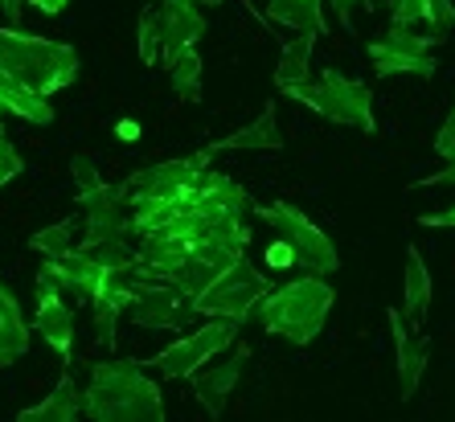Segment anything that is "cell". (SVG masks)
<instances>
[{
  "label": "cell",
  "mask_w": 455,
  "mask_h": 422,
  "mask_svg": "<svg viewBox=\"0 0 455 422\" xmlns=\"http://www.w3.org/2000/svg\"><path fill=\"white\" fill-rule=\"evenodd\" d=\"M25 172V160H21V152L12 148L9 139L0 136V189H4V185H9L12 177H21Z\"/></svg>",
  "instance_id": "33"
},
{
  "label": "cell",
  "mask_w": 455,
  "mask_h": 422,
  "mask_svg": "<svg viewBox=\"0 0 455 422\" xmlns=\"http://www.w3.org/2000/svg\"><path fill=\"white\" fill-rule=\"evenodd\" d=\"M267 267H271V271H287V267H296V254H291V246L275 238V243L267 246Z\"/></svg>",
  "instance_id": "35"
},
{
  "label": "cell",
  "mask_w": 455,
  "mask_h": 422,
  "mask_svg": "<svg viewBox=\"0 0 455 422\" xmlns=\"http://www.w3.org/2000/svg\"><path fill=\"white\" fill-rule=\"evenodd\" d=\"M83 414L91 422H160L164 398L140 361H99L83 390Z\"/></svg>",
  "instance_id": "1"
},
{
  "label": "cell",
  "mask_w": 455,
  "mask_h": 422,
  "mask_svg": "<svg viewBox=\"0 0 455 422\" xmlns=\"http://www.w3.org/2000/svg\"><path fill=\"white\" fill-rule=\"evenodd\" d=\"M127 307H132V296L124 291V283H103L95 296H91V316H95V332H99V345L103 348L116 345V324Z\"/></svg>",
  "instance_id": "22"
},
{
  "label": "cell",
  "mask_w": 455,
  "mask_h": 422,
  "mask_svg": "<svg viewBox=\"0 0 455 422\" xmlns=\"http://www.w3.org/2000/svg\"><path fill=\"white\" fill-rule=\"evenodd\" d=\"M329 4L345 29H353V9H373V0H329Z\"/></svg>",
  "instance_id": "36"
},
{
  "label": "cell",
  "mask_w": 455,
  "mask_h": 422,
  "mask_svg": "<svg viewBox=\"0 0 455 422\" xmlns=\"http://www.w3.org/2000/svg\"><path fill=\"white\" fill-rule=\"evenodd\" d=\"M75 205L86 218V234L78 246L124 243L127 234H136V226H132V189H127V180L103 185V189L86 193V197H75Z\"/></svg>",
  "instance_id": "9"
},
{
  "label": "cell",
  "mask_w": 455,
  "mask_h": 422,
  "mask_svg": "<svg viewBox=\"0 0 455 422\" xmlns=\"http://www.w3.org/2000/svg\"><path fill=\"white\" fill-rule=\"evenodd\" d=\"M70 172H75V197H86V193H95V189H103L107 185L103 172H99V160L91 156V152H75Z\"/></svg>",
  "instance_id": "30"
},
{
  "label": "cell",
  "mask_w": 455,
  "mask_h": 422,
  "mask_svg": "<svg viewBox=\"0 0 455 422\" xmlns=\"http://www.w3.org/2000/svg\"><path fill=\"white\" fill-rule=\"evenodd\" d=\"M189 201L197 205V210H205V213H251V193H246L238 180L226 177V172H218V169L202 172V180L193 185Z\"/></svg>",
  "instance_id": "17"
},
{
  "label": "cell",
  "mask_w": 455,
  "mask_h": 422,
  "mask_svg": "<svg viewBox=\"0 0 455 422\" xmlns=\"http://www.w3.org/2000/svg\"><path fill=\"white\" fill-rule=\"evenodd\" d=\"M75 234H78V226H75V218H66V222H53V226H45V230H37L29 238V246L37 254H62V251H70L75 246Z\"/></svg>",
  "instance_id": "28"
},
{
  "label": "cell",
  "mask_w": 455,
  "mask_h": 422,
  "mask_svg": "<svg viewBox=\"0 0 455 422\" xmlns=\"http://www.w3.org/2000/svg\"><path fill=\"white\" fill-rule=\"evenodd\" d=\"M29 353V324L12 296V287L0 279V365H12Z\"/></svg>",
  "instance_id": "20"
},
{
  "label": "cell",
  "mask_w": 455,
  "mask_h": 422,
  "mask_svg": "<svg viewBox=\"0 0 455 422\" xmlns=\"http://www.w3.org/2000/svg\"><path fill=\"white\" fill-rule=\"evenodd\" d=\"M0 111H12V115L29 119V123H53V107L45 103V95H33L29 86H21L17 78L0 66Z\"/></svg>",
  "instance_id": "21"
},
{
  "label": "cell",
  "mask_w": 455,
  "mask_h": 422,
  "mask_svg": "<svg viewBox=\"0 0 455 422\" xmlns=\"http://www.w3.org/2000/svg\"><path fill=\"white\" fill-rule=\"evenodd\" d=\"M222 271H230V267H222V263H213V259H205V254H193L189 251V259H185V263L169 275V283L177 287V291H185L189 299H197L202 291H210L213 279H218Z\"/></svg>",
  "instance_id": "26"
},
{
  "label": "cell",
  "mask_w": 455,
  "mask_h": 422,
  "mask_svg": "<svg viewBox=\"0 0 455 422\" xmlns=\"http://www.w3.org/2000/svg\"><path fill=\"white\" fill-rule=\"evenodd\" d=\"M17 418L21 422H75V418H83V390H78V381L70 378V370L58 378L50 398H42L37 406L21 410Z\"/></svg>",
  "instance_id": "19"
},
{
  "label": "cell",
  "mask_w": 455,
  "mask_h": 422,
  "mask_svg": "<svg viewBox=\"0 0 455 422\" xmlns=\"http://www.w3.org/2000/svg\"><path fill=\"white\" fill-rule=\"evenodd\" d=\"M267 17L291 33H324V0H267Z\"/></svg>",
  "instance_id": "24"
},
{
  "label": "cell",
  "mask_w": 455,
  "mask_h": 422,
  "mask_svg": "<svg viewBox=\"0 0 455 422\" xmlns=\"http://www.w3.org/2000/svg\"><path fill=\"white\" fill-rule=\"evenodd\" d=\"M0 66L9 70L33 95H58L70 83H78V50L66 42H50L37 33H25L21 25H4L0 29Z\"/></svg>",
  "instance_id": "3"
},
{
  "label": "cell",
  "mask_w": 455,
  "mask_h": 422,
  "mask_svg": "<svg viewBox=\"0 0 455 422\" xmlns=\"http://www.w3.org/2000/svg\"><path fill=\"white\" fill-rule=\"evenodd\" d=\"M271 291V279H267L259 267L246 263V254L238 259V263L230 267V271H222L218 279H213L210 291H202V296L193 299V312H202V316H226V320H251L254 307H259V299Z\"/></svg>",
  "instance_id": "8"
},
{
  "label": "cell",
  "mask_w": 455,
  "mask_h": 422,
  "mask_svg": "<svg viewBox=\"0 0 455 422\" xmlns=\"http://www.w3.org/2000/svg\"><path fill=\"white\" fill-rule=\"evenodd\" d=\"M37 279L53 283L62 296L91 304V296L99 291V279H103V267H99V259L91 251L70 246V251H62V254H50V259H45V267L37 271Z\"/></svg>",
  "instance_id": "11"
},
{
  "label": "cell",
  "mask_w": 455,
  "mask_h": 422,
  "mask_svg": "<svg viewBox=\"0 0 455 422\" xmlns=\"http://www.w3.org/2000/svg\"><path fill=\"white\" fill-rule=\"evenodd\" d=\"M210 152H279L283 148V131H279V107L263 103V111L251 119L246 127L230 131V136L205 144Z\"/></svg>",
  "instance_id": "15"
},
{
  "label": "cell",
  "mask_w": 455,
  "mask_h": 422,
  "mask_svg": "<svg viewBox=\"0 0 455 422\" xmlns=\"http://www.w3.org/2000/svg\"><path fill=\"white\" fill-rule=\"evenodd\" d=\"M332 299H337V291L329 287L324 275H299L283 287H271L254 307V320L287 345H312L329 320Z\"/></svg>",
  "instance_id": "2"
},
{
  "label": "cell",
  "mask_w": 455,
  "mask_h": 422,
  "mask_svg": "<svg viewBox=\"0 0 455 422\" xmlns=\"http://www.w3.org/2000/svg\"><path fill=\"white\" fill-rule=\"evenodd\" d=\"M213 152L210 148H197L193 156H177V160H164V164H152L144 172H132L127 189L132 197H177V201H189L193 185L202 180V172L210 169Z\"/></svg>",
  "instance_id": "10"
},
{
  "label": "cell",
  "mask_w": 455,
  "mask_h": 422,
  "mask_svg": "<svg viewBox=\"0 0 455 422\" xmlns=\"http://www.w3.org/2000/svg\"><path fill=\"white\" fill-rule=\"evenodd\" d=\"M180 4H197V9H213V4H222V0H180Z\"/></svg>",
  "instance_id": "41"
},
{
  "label": "cell",
  "mask_w": 455,
  "mask_h": 422,
  "mask_svg": "<svg viewBox=\"0 0 455 422\" xmlns=\"http://www.w3.org/2000/svg\"><path fill=\"white\" fill-rule=\"evenodd\" d=\"M0 136H4V111H0Z\"/></svg>",
  "instance_id": "42"
},
{
  "label": "cell",
  "mask_w": 455,
  "mask_h": 422,
  "mask_svg": "<svg viewBox=\"0 0 455 422\" xmlns=\"http://www.w3.org/2000/svg\"><path fill=\"white\" fill-rule=\"evenodd\" d=\"M164 70H169V86L177 99H185V103L202 99V58H197V45L164 58Z\"/></svg>",
  "instance_id": "25"
},
{
  "label": "cell",
  "mask_w": 455,
  "mask_h": 422,
  "mask_svg": "<svg viewBox=\"0 0 455 422\" xmlns=\"http://www.w3.org/2000/svg\"><path fill=\"white\" fill-rule=\"evenodd\" d=\"M390 332H394V348H398V381H403V398H414L423 370L431 361V340L427 337H411L406 332V316L390 307Z\"/></svg>",
  "instance_id": "16"
},
{
  "label": "cell",
  "mask_w": 455,
  "mask_h": 422,
  "mask_svg": "<svg viewBox=\"0 0 455 422\" xmlns=\"http://www.w3.org/2000/svg\"><path fill=\"white\" fill-rule=\"evenodd\" d=\"M136 136H140V127H136V123H119V139L136 144Z\"/></svg>",
  "instance_id": "40"
},
{
  "label": "cell",
  "mask_w": 455,
  "mask_h": 422,
  "mask_svg": "<svg viewBox=\"0 0 455 422\" xmlns=\"http://www.w3.org/2000/svg\"><path fill=\"white\" fill-rule=\"evenodd\" d=\"M33 332H42V340L70 365L75 353V312L66 307V296L53 283L37 279V316H33Z\"/></svg>",
  "instance_id": "13"
},
{
  "label": "cell",
  "mask_w": 455,
  "mask_h": 422,
  "mask_svg": "<svg viewBox=\"0 0 455 422\" xmlns=\"http://www.w3.org/2000/svg\"><path fill=\"white\" fill-rule=\"evenodd\" d=\"M160 58L189 50L205 37V17L197 4H180V0H160Z\"/></svg>",
  "instance_id": "14"
},
{
  "label": "cell",
  "mask_w": 455,
  "mask_h": 422,
  "mask_svg": "<svg viewBox=\"0 0 455 422\" xmlns=\"http://www.w3.org/2000/svg\"><path fill=\"white\" fill-rule=\"evenodd\" d=\"M394 25H427V0H394Z\"/></svg>",
  "instance_id": "32"
},
{
  "label": "cell",
  "mask_w": 455,
  "mask_h": 422,
  "mask_svg": "<svg viewBox=\"0 0 455 422\" xmlns=\"http://www.w3.org/2000/svg\"><path fill=\"white\" fill-rule=\"evenodd\" d=\"M419 226H427V230H439V226H451L455 230V201L447 205V210H439V213H423L419 218Z\"/></svg>",
  "instance_id": "38"
},
{
  "label": "cell",
  "mask_w": 455,
  "mask_h": 422,
  "mask_svg": "<svg viewBox=\"0 0 455 422\" xmlns=\"http://www.w3.org/2000/svg\"><path fill=\"white\" fill-rule=\"evenodd\" d=\"M189 259V243L172 238V234H140L136 246V275H152V279H169L180 263Z\"/></svg>",
  "instance_id": "18"
},
{
  "label": "cell",
  "mask_w": 455,
  "mask_h": 422,
  "mask_svg": "<svg viewBox=\"0 0 455 422\" xmlns=\"http://www.w3.org/2000/svg\"><path fill=\"white\" fill-rule=\"evenodd\" d=\"M246 361H251V348H246L243 340H234L230 357H226V361H218V365H210V361H205L202 370L189 373L193 394H197V402L210 410V418H222V414H226V398H230L234 386H238V378H243Z\"/></svg>",
  "instance_id": "12"
},
{
  "label": "cell",
  "mask_w": 455,
  "mask_h": 422,
  "mask_svg": "<svg viewBox=\"0 0 455 422\" xmlns=\"http://www.w3.org/2000/svg\"><path fill=\"white\" fill-rule=\"evenodd\" d=\"M431 307V275L419 246H406V279H403V316L406 320H423Z\"/></svg>",
  "instance_id": "23"
},
{
  "label": "cell",
  "mask_w": 455,
  "mask_h": 422,
  "mask_svg": "<svg viewBox=\"0 0 455 422\" xmlns=\"http://www.w3.org/2000/svg\"><path fill=\"white\" fill-rule=\"evenodd\" d=\"M316 37H320V33H296V37L283 45V53H279V66H275V86H279V91H287L291 83L307 78L312 50H316Z\"/></svg>",
  "instance_id": "27"
},
{
  "label": "cell",
  "mask_w": 455,
  "mask_h": 422,
  "mask_svg": "<svg viewBox=\"0 0 455 422\" xmlns=\"http://www.w3.org/2000/svg\"><path fill=\"white\" fill-rule=\"evenodd\" d=\"M234 340H238V320L210 316V324H202L197 332H189V337L172 340L169 348H160L156 357L140 361V365H144V370H156L164 381L189 378L193 370H202L205 361H213L218 353H226Z\"/></svg>",
  "instance_id": "7"
},
{
  "label": "cell",
  "mask_w": 455,
  "mask_h": 422,
  "mask_svg": "<svg viewBox=\"0 0 455 422\" xmlns=\"http://www.w3.org/2000/svg\"><path fill=\"white\" fill-rule=\"evenodd\" d=\"M287 99H296L304 103L307 111H316V115L332 119L340 127H357V131H378V119H373V91L357 78H345L337 70L320 78H299L283 91Z\"/></svg>",
  "instance_id": "4"
},
{
  "label": "cell",
  "mask_w": 455,
  "mask_h": 422,
  "mask_svg": "<svg viewBox=\"0 0 455 422\" xmlns=\"http://www.w3.org/2000/svg\"><path fill=\"white\" fill-rule=\"evenodd\" d=\"M251 213L267 226V230L275 234L279 243L291 246V254H296V267L304 275H324V279H329V275L340 267V254H337V246H332V238L320 230V226L312 222L304 210H296L291 201L251 205Z\"/></svg>",
  "instance_id": "5"
},
{
  "label": "cell",
  "mask_w": 455,
  "mask_h": 422,
  "mask_svg": "<svg viewBox=\"0 0 455 422\" xmlns=\"http://www.w3.org/2000/svg\"><path fill=\"white\" fill-rule=\"evenodd\" d=\"M427 25H431L439 37L455 29V4L451 0H427Z\"/></svg>",
  "instance_id": "31"
},
{
  "label": "cell",
  "mask_w": 455,
  "mask_h": 422,
  "mask_svg": "<svg viewBox=\"0 0 455 422\" xmlns=\"http://www.w3.org/2000/svg\"><path fill=\"white\" fill-rule=\"evenodd\" d=\"M435 152L443 160H455V103H451V111H447L443 127H439V136H435Z\"/></svg>",
  "instance_id": "34"
},
{
  "label": "cell",
  "mask_w": 455,
  "mask_h": 422,
  "mask_svg": "<svg viewBox=\"0 0 455 422\" xmlns=\"http://www.w3.org/2000/svg\"><path fill=\"white\" fill-rule=\"evenodd\" d=\"M29 4L33 9H42V12H62L70 0H29Z\"/></svg>",
  "instance_id": "39"
},
{
  "label": "cell",
  "mask_w": 455,
  "mask_h": 422,
  "mask_svg": "<svg viewBox=\"0 0 455 422\" xmlns=\"http://www.w3.org/2000/svg\"><path fill=\"white\" fill-rule=\"evenodd\" d=\"M136 45H140V62H144V66H156L160 62V12L156 9L140 12Z\"/></svg>",
  "instance_id": "29"
},
{
  "label": "cell",
  "mask_w": 455,
  "mask_h": 422,
  "mask_svg": "<svg viewBox=\"0 0 455 422\" xmlns=\"http://www.w3.org/2000/svg\"><path fill=\"white\" fill-rule=\"evenodd\" d=\"M455 180V160L451 164H447V169H439V172H427L423 180H414L411 189H435V185H451Z\"/></svg>",
  "instance_id": "37"
},
{
  "label": "cell",
  "mask_w": 455,
  "mask_h": 422,
  "mask_svg": "<svg viewBox=\"0 0 455 422\" xmlns=\"http://www.w3.org/2000/svg\"><path fill=\"white\" fill-rule=\"evenodd\" d=\"M447 42L439 33H414L411 25H394L381 29L378 37L370 42V62H373V75L378 78H394V75H406V78H431L439 70V62L431 58V45Z\"/></svg>",
  "instance_id": "6"
}]
</instances>
